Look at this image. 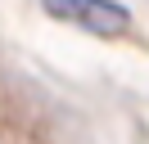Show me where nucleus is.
I'll list each match as a JSON object with an SVG mask.
<instances>
[{"label": "nucleus", "mask_w": 149, "mask_h": 144, "mask_svg": "<svg viewBox=\"0 0 149 144\" xmlns=\"http://www.w3.org/2000/svg\"><path fill=\"white\" fill-rule=\"evenodd\" d=\"M45 9L68 18V23H77V27H86V32H100V36L122 32L127 18H131L118 0H45Z\"/></svg>", "instance_id": "obj_1"}]
</instances>
